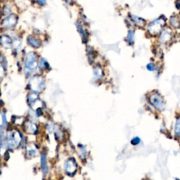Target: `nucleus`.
I'll use <instances>...</instances> for the list:
<instances>
[{"mask_svg": "<svg viewBox=\"0 0 180 180\" xmlns=\"http://www.w3.org/2000/svg\"><path fill=\"white\" fill-rule=\"evenodd\" d=\"M6 71V69H5L3 66H2L0 65V81H1V79L3 78V73L4 72Z\"/></svg>", "mask_w": 180, "mask_h": 180, "instance_id": "a878e982", "label": "nucleus"}, {"mask_svg": "<svg viewBox=\"0 0 180 180\" xmlns=\"http://www.w3.org/2000/svg\"><path fill=\"white\" fill-rule=\"evenodd\" d=\"M40 168L44 175H47L49 172V167L48 165L47 154L42 152L40 156Z\"/></svg>", "mask_w": 180, "mask_h": 180, "instance_id": "1a4fd4ad", "label": "nucleus"}, {"mask_svg": "<svg viewBox=\"0 0 180 180\" xmlns=\"http://www.w3.org/2000/svg\"><path fill=\"white\" fill-rule=\"evenodd\" d=\"M169 24L174 28H179L180 27V18L177 16H173L169 19Z\"/></svg>", "mask_w": 180, "mask_h": 180, "instance_id": "2eb2a0df", "label": "nucleus"}, {"mask_svg": "<svg viewBox=\"0 0 180 180\" xmlns=\"http://www.w3.org/2000/svg\"><path fill=\"white\" fill-rule=\"evenodd\" d=\"M37 151L35 148L29 147L27 148V155L30 157H34L37 155Z\"/></svg>", "mask_w": 180, "mask_h": 180, "instance_id": "412c9836", "label": "nucleus"}, {"mask_svg": "<svg viewBox=\"0 0 180 180\" xmlns=\"http://www.w3.org/2000/svg\"><path fill=\"white\" fill-rule=\"evenodd\" d=\"M2 125L4 127H6L5 126H6L7 123H8V121H7V118H6V113L5 112H2Z\"/></svg>", "mask_w": 180, "mask_h": 180, "instance_id": "5701e85b", "label": "nucleus"}, {"mask_svg": "<svg viewBox=\"0 0 180 180\" xmlns=\"http://www.w3.org/2000/svg\"><path fill=\"white\" fill-rule=\"evenodd\" d=\"M176 180H180V179H176Z\"/></svg>", "mask_w": 180, "mask_h": 180, "instance_id": "7c9ffc66", "label": "nucleus"}, {"mask_svg": "<svg viewBox=\"0 0 180 180\" xmlns=\"http://www.w3.org/2000/svg\"><path fill=\"white\" fill-rule=\"evenodd\" d=\"M38 67H39V68L41 71H45V70H47V69L49 68V63L47 62L45 58H41L39 64H38Z\"/></svg>", "mask_w": 180, "mask_h": 180, "instance_id": "a211bd4d", "label": "nucleus"}, {"mask_svg": "<svg viewBox=\"0 0 180 180\" xmlns=\"http://www.w3.org/2000/svg\"><path fill=\"white\" fill-rule=\"evenodd\" d=\"M165 25V20L163 18L156 19L153 20L148 25V32L149 34L152 35H156L160 33V32L163 29V28Z\"/></svg>", "mask_w": 180, "mask_h": 180, "instance_id": "20e7f679", "label": "nucleus"}, {"mask_svg": "<svg viewBox=\"0 0 180 180\" xmlns=\"http://www.w3.org/2000/svg\"><path fill=\"white\" fill-rule=\"evenodd\" d=\"M24 130L26 133L35 135L38 132V127L36 123L31 120H28L24 123Z\"/></svg>", "mask_w": 180, "mask_h": 180, "instance_id": "9d476101", "label": "nucleus"}, {"mask_svg": "<svg viewBox=\"0 0 180 180\" xmlns=\"http://www.w3.org/2000/svg\"><path fill=\"white\" fill-rule=\"evenodd\" d=\"M1 44L2 47L5 49H9L13 47V41L11 38L7 35H3L1 36Z\"/></svg>", "mask_w": 180, "mask_h": 180, "instance_id": "f8f14e48", "label": "nucleus"}, {"mask_svg": "<svg viewBox=\"0 0 180 180\" xmlns=\"http://www.w3.org/2000/svg\"><path fill=\"white\" fill-rule=\"evenodd\" d=\"M93 74L95 79H96V80L101 79L104 76V71H103L101 67L99 66H94L93 69Z\"/></svg>", "mask_w": 180, "mask_h": 180, "instance_id": "4468645a", "label": "nucleus"}, {"mask_svg": "<svg viewBox=\"0 0 180 180\" xmlns=\"http://www.w3.org/2000/svg\"><path fill=\"white\" fill-rule=\"evenodd\" d=\"M18 23V16L14 14H10L2 21V27L5 30H12Z\"/></svg>", "mask_w": 180, "mask_h": 180, "instance_id": "39448f33", "label": "nucleus"}, {"mask_svg": "<svg viewBox=\"0 0 180 180\" xmlns=\"http://www.w3.org/2000/svg\"><path fill=\"white\" fill-rule=\"evenodd\" d=\"M78 168V164L76 161L73 158H68L64 162V170L68 175L72 176L75 174Z\"/></svg>", "mask_w": 180, "mask_h": 180, "instance_id": "0eeeda50", "label": "nucleus"}, {"mask_svg": "<svg viewBox=\"0 0 180 180\" xmlns=\"http://www.w3.org/2000/svg\"><path fill=\"white\" fill-rule=\"evenodd\" d=\"M75 26L77 28V30L79 32V35H80L82 42L84 44H86L88 42L89 40V34L87 30L83 26V24L81 22L78 21L75 23Z\"/></svg>", "mask_w": 180, "mask_h": 180, "instance_id": "6e6552de", "label": "nucleus"}, {"mask_svg": "<svg viewBox=\"0 0 180 180\" xmlns=\"http://www.w3.org/2000/svg\"><path fill=\"white\" fill-rule=\"evenodd\" d=\"M171 37H172L171 30L169 29H165L161 32L160 36V42L163 44L167 43L171 40Z\"/></svg>", "mask_w": 180, "mask_h": 180, "instance_id": "ddd939ff", "label": "nucleus"}, {"mask_svg": "<svg viewBox=\"0 0 180 180\" xmlns=\"http://www.w3.org/2000/svg\"><path fill=\"white\" fill-rule=\"evenodd\" d=\"M87 58L89 61L90 63H94V58H95V54L94 53V51L92 49V47H89L87 49Z\"/></svg>", "mask_w": 180, "mask_h": 180, "instance_id": "6ab92c4d", "label": "nucleus"}, {"mask_svg": "<svg viewBox=\"0 0 180 180\" xmlns=\"http://www.w3.org/2000/svg\"><path fill=\"white\" fill-rule=\"evenodd\" d=\"M27 42L28 45L35 49H38L42 46V41L39 38L34 35H29L27 37Z\"/></svg>", "mask_w": 180, "mask_h": 180, "instance_id": "9b49d317", "label": "nucleus"}, {"mask_svg": "<svg viewBox=\"0 0 180 180\" xmlns=\"http://www.w3.org/2000/svg\"><path fill=\"white\" fill-rule=\"evenodd\" d=\"M38 67L37 56L33 51H30L25 56L24 73L27 77H30L37 71Z\"/></svg>", "mask_w": 180, "mask_h": 180, "instance_id": "f257e3e1", "label": "nucleus"}, {"mask_svg": "<svg viewBox=\"0 0 180 180\" xmlns=\"http://www.w3.org/2000/svg\"><path fill=\"white\" fill-rule=\"evenodd\" d=\"M149 101L151 104L159 110H163L165 109V102L163 97L158 93H153L149 97Z\"/></svg>", "mask_w": 180, "mask_h": 180, "instance_id": "423d86ee", "label": "nucleus"}, {"mask_svg": "<svg viewBox=\"0 0 180 180\" xmlns=\"http://www.w3.org/2000/svg\"><path fill=\"white\" fill-rule=\"evenodd\" d=\"M177 7L179 9H180V0H177Z\"/></svg>", "mask_w": 180, "mask_h": 180, "instance_id": "cd10ccee", "label": "nucleus"}, {"mask_svg": "<svg viewBox=\"0 0 180 180\" xmlns=\"http://www.w3.org/2000/svg\"><path fill=\"white\" fill-rule=\"evenodd\" d=\"M174 132L177 136L180 137V118L177 120L175 127H174Z\"/></svg>", "mask_w": 180, "mask_h": 180, "instance_id": "4be33fe9", "label": "nucleus"}, {"mask_svg": "<svg viewBox=\"0 0 180 180\" xmlns=\"http://www.w3.org/2000/svg\"><path fill=\"white\" fill-rule=\"evenodd\" d=\"M146 68H147L149 71H154L156 69V66L153 63H149L147 66H146Z\"/></svg>", "mask_w": 180, "mask_h": 180, "instance_id": "b1692460", "label": "nucleus"}, {"mask_svg": "<svg viewBox=\"0 0 180 180\" xmlns=\"http://www.w3.org/2000/svg\"><path fill=\"white\" fill-rule=\"evenodd\" d=\"M37 4L41 6H44V5H45V4L47 3V0H37Z\"/></svg>", "mask_w": 180, "mask_h": 180, "instance_id": "bb28decb", "label": "nucleus"}, {"mask_svg": "<svg viewBox=\"0 0 180 180\" xmlns=\"http://www.w3.org/2000/svg\"><path fill=\"white\" fill-rule=\"evenodd\" d=\"M23 136L16 130H11L6 135V146L9 150H14L19 146L23 140Z\"/></svg>", "mask_w": 180, "mask_h": 180, "instance_id": "f03ea898", "label": "nucleus"}, {"mask_svg": "<svg viewBox=\"0 0 180 180\" xmlns=\"http://www.w3.org/2000/svg\"><path fill=\"white\" fill-rule=\"evenodd\" d=\"M78 154L79 157H80L81 159H83L84 160L87 158V148L84 146L83 145H79L78 147Z\"/></svg>", "mask_w": 180, "mask_h": 180, "instance_id": "f3484780", "label": "nucleus"}, {"mask_svg": "<svg viewBox=\"0 0 180 180\" xmlns=\"http://www.w3.org/2000/svg\"><path fill=\"white\" fill-rule=\"evenodd\" d=\"M0 42H1V37H0Z\"/></svg>", "mask_w": 180, "mask_h": 180, "instance_id": "c756f323", "label": "nucleus"}, {"mask_svg": "<svg viewBox=\"0 0 180 180\" xmlns=\"http://www.w3.org/2000/svg\"><path fill=\"white\" fill-rule=\"evenodd\" d=\"M131 19L135 25H138L139 27H143L145 24V20L140 17H138L137 16H134V15H131Z\"/></svg>", "mask_w": 180, "mask_h": 180, "instance_id": "dca6fc26", "label": "nucleus"}, {"mask_svg": "<svg viewBox=\"0 0 180 180\" xmlns=\"http://www.w3.org/2000/svg\"><path fill=\"white\" fill-rule=\"evenodd\" d=\"M30 89L31 91H34L36 92H39L43 91L45 89L46 84L45 81L42 77L35 76L32 78L29 82Z\"/></svg>", "mask_w": 180, "mask_h": 180, "instance_id": "7ed1b4c3", "label": "nucleus"}, {"mask_svg": "<svg viewBox=\"0 0 180 180\" xmlns=\"http://www.w3.org/2000/svg\"><path fill=\"white\" fill-rule=\"evenodd\" d=\"M127 42L130 45H132L135 42V31L133 30H130L128 31L127 35Z\"/></svg>", "mask_w": 180, "mask_h": 180, "instance_id": "aec40b11", "label": "nucleus"}, {"mask_svg": "<svg viewBox=\"0 0 180 180\" xmlns=\"http://www.w3.org/2000/svg\"><path fill=\"white\" fill-rule=\"evenodd\" d=\"M141 139L139 137H135L132 139V140L131 141V143H132V145H138L140 143Z\"/></svg>", "mask_w": 180, "mask_h": 180, "instance_id": "393cba45", "label": "nucleus"}, {"mask_svg": "<svg viewBox=\"0 0 180 180\" xmlns=\"http://www.w3.org/2000/svg\"><path fill=\"white\" fill-rule=\"evenodd\" d=\"M65 1L68 4H72L73 2V0H65Z\"/></svg>", "mask_w": 180, "mask_h": 180, "instance_id": "c85d7f7f", "label": "nucleus"}]
</instances>
